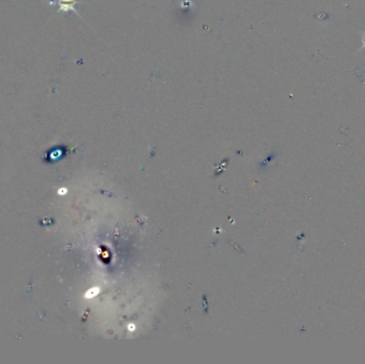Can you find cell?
I'll list each match as a JSON object with an SVG mask.
<instances>
[{"label":"cell","instance_id":"cell-1","mask_svg":"<svg viewBox=\"0 0 365 364\" xmlns=\"http://www.w3.org/2000/svg\"><path fill=\"white\" fill-rule=\"evenodd\" d=\"M50 5H58L59 6V11H74L76 12L74 5L77 4L75 0H50Z\"/></svg>","mask_w":365,"mask_h":364},{"label":"cell","instance_id":"cell-2","mask_svg":"<svg viewBox=\"0 0 365 364\" xmlns=\"http://www.w3.org/2000/svg\"><path fill=\"white\" fill-rule=\"evenodd\" d=\"M98 292H99V290H98V289H94V290H92L90 293H88V296H87V297H93V296L95 295Z\"/></svg>","mask_w":365,"mask_h":364}]
</instances>
